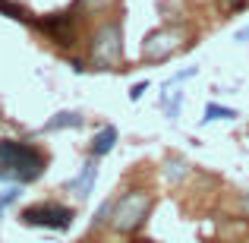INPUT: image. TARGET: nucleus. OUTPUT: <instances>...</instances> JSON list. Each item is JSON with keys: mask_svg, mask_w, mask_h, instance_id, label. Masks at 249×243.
<instances>
[{"mask_svg": "<svg viewBox=\"0 0 249 243\" xmlns=\"http://www.w3.org/2000/svg\"><path fill=\"white\" fill-rule=\"evenodd\" d=\"M189 174V168H186V161H180V158H174V161H167V168H164V177L170 183H180L183 177Z\"/></svg>", "mask_w": 249, "mask_h": 243, "instance_id": "nucleus-11", "label": "nucleus"}, {"mask_svg": "<svg viewBox=\"0 0 249 243\" xmlns=\"http://www.w3.org/2000/svg\"><path fill=\"white\" fill-rule=\"evenodd\" d=\"M133 243H152V240H133Z\"/></svg>", "mask_w": 249, "mask_h": 243, "instance_id": "nucleus-19", "label": "nucleus"}, {"mask_svg": "<svg viewBox=\"0 0 249 243\" xmlns=\"http://www.w3.org/2000/svg\"><path fill=\"white\" fill-rule=\"evenodd\" d=\"M95 177H98L95 161H85V164H82V170H79V177H76V180H70V183H67V189H73L79 199H85V196L91 193V187H95Z\"/></svg>", "mask_w": 249, "mask_h": 243, "instance_id": "nucleus-7", "label": "nucleus"}, {"mask_svg": "<svg viewBox=\"0 0 249 243\" xmlns=\"http://www.w3.org/2000/svg\"><path fill=\"white\" fill-rule=\"evenodd\" d=\"M123 57V29L120 22H104L91 38V63L98 67H114Z\"/></svg>", "mask_w": 249, "mask_h": 243, "instance_id": "nucleus-4", "label": "nucleus"}, {"mask_svg": "<svg viewBox=\"0 0 249 243\" xmlns=\"http://www.w3.org/2000/svg\"><path fill=\"white\" fill-rule=\"evenodd\" d=\"M180 104H183V95H180V92H174V98H170V104H167V117H170V120L180 117Z\"/></svg>", "mask_w": 249, "mask_h": 243, "instance_id": "nucleus-15", "label": "nucleus"}, {"mask_svg": "<svg viewBox=\"0 0 249 243\" xmlns=\"http://www.w3.org/2000/svg\"><path fill=\"white\" fill-rule=\"evenodd\" d=\"M180 41H183V35L177 29H155L142 41V57L145 60H164L174 51H180Z\"/></svg>", "mask_w": 249, "mask_h": 243, "instance_id": "nucleus-5", "label": "nucleus"}, {"mask_svg": "<svg viewBox=\"0 0 249 243\" xmlns=\"http://www.w3.org/2000/svg\"><path fill=\"white\" fill-rule=\"evenodd\" d=\"M48 158L35 146L19 139H0V180L13 183H32L44 174Z\"/></svg>", "mask_w": 249, "mask_h": 243, "instance_id": "nucleus-1", "label": "nucleus"}, {"mask_svg": "<svg viewBox=\"0 0 249 243\" xmlns=\"http://www.w3.org/2000/svg\"><path fill=\"white\" fill-rule=\"evenodd\" d=\"M110 215H114V199H110V202H104V206L98 208V215H95V221H91V224H95V227L107 224V221H110Z\"/></svg>", "mask_w": 249, "mask_h": 243, "instance_id": "nucleus-14", "label": "nucleus"}, {"mask_svg": "<svg viewBox=\"0 0 249 243\" xmlns=\"http://www.w3.org/2000/svg\"><path fill=\"white\" fill-rule=\"evenodd\" d=\"M233 117H237V111L233 108H221V104H208L205 108V117H202V120L205 123H212V120H233Z\"/></svg>", "mask_w": 249, "mask_h": 243, "instance_id": "nucleus-10", "label": "nucleus"}, {"mask_svg": "<svg viewBox=\"0 0 249 243\" xmlns=\"http://www.w3.org/2000/svg\"><path fill=\"white\" fill-rule=\"evenodd\" d=\"M22 196V189H19V183H13V187H6L3 193H0V208H6V206H13V202Z\"/></svg>", "mask_w": 249, "mask_h": 243, "instance_id": "nucleus-13", "label": "nucleus"}, {"mask_svg": "<svg viewBox=\"0 0 249 243\" xmlns=\"http://www.w3.org/2000/svg\"><path fill=\"white\" fill-rule=\"evenodd\" d=\"M76 127H82V117L76 114V111H60V114H54L44 123L48 133H54V130H76Z\"/></svg>", "mask_w": 249, "mask_h": 243, "instance_id": "nucleus-9", "label": "nucleus"}, {"mask_svg": "<svg viewBox=\"0 0 249 243\" xmlns=\"http://www.w3.org/2000/svg\"><path fill=\"white\" fill-rule=\"evenodd\" d=\"M38 29H41L48 38H54L57 44H73V38H76L73 13H54V16H44V19H38Z\"/></svg>", "mask_w": 249, "mask_h": 243, "instance_id": "nucleus-6", "label": "nucleus"}, {"mask_svg": "<svg viewBox=\"0 0 249 243\" xmlns=\"http://www.w3.org/2000/svg\"><path fill=\"white\" fill-rule=\"evenodd\" d=\"M107 3H114V0H79V6H85V10H104Z\"/></svg>", "mask_w": 249, "mask_h": 243, "instance_id": "nucleus-16", "label": "nucleus"}, {"mask_svg": "<svg viewBox=\"0 0 249 243\" xmlns=\"http://www.w3.org/2000/svg\"><path fill=\"white\" fill-rule=\"evenodd\" d=\"M117 146V127H101L91 139V158H104Z\"/></svg>", "mask_w": 249, "mask_h": 243, "instance_id": "nucleus-8", "label": "nucleus"}, {"mask_svg": "<svg viewBox=\"0 0 249 243\" xmlns=\"http://www.w3.org/2000/svg\"><path fill=\"white\" fill-rule=\"evenodd\" d=\"M233 41H240V44H243V41H249V25H246V29H240L237 35H233Z\"/></svg>", "mask_w": 249, "mask_h": 243, "instance_id": "nucleus-18", "label": "nucleus"}, {"mask_svg": "<svg viewBox=\"0 0 249 243\" xmlns=\"http://www.w3.org/2000/svg\"><path fill=\"white\" fill-rule=\"evenodd\" d=\"M0 212H3V208H0Z\"/></svg>", "mask_w": 249, "mask_h": 243, "instance_id": "nucleus-20", "label": "nucleus"}, {"mask_svg": "<svg viewBox=\"0 0 249 243\" xmlns=\"http://www.w3.org/2000/svg\"><path fill=\"white\" fill-rule=\"evenodd\" d=\"M76 212L60 202H38V206H29L22 212V224L29 227H48V231H67L73 227Z\"/></svg>", "mask_w": 249, "mask_h": 243, "instance_id": "nucleus-3", "label": "nucleus"}, {"mask_svg": "<svg viewBox=\"0 0 249 243\" xmlns=\"http://www.w3.org/2000/svg\"><path fill=\"white\" fill-rule=\"evenodd\" d=\"M148 208H152V196L142 193V189H133L123 199L114 202V215H110V227L120 234H133L136 227L145 221Z\"/></svg>", "mask_w": 249, "mask_h": 243, "instance_id": "nucleus-2", "label": "nucleus"}, {"mask_svg": "<svg viewBox=\"0 0 249 243\" xmlns=\"http://www.w3.org/2000/svg\"><path fill=\"white\" fill-rule=\"evenodd\" d=\"M0 13L10 16V19H19V22H29V13H25L19 3H10V0H0Z\"/></svg>", "mask_w": 249, "mask_h": 243, "instance_id": "nucleus-12", "label": "nucleus"}, {"mask_svg": "<svg viewBox=\"0 0 249 243\" xmlns=\"http://www.w3.org/2000/svg\"><path fill=\"white\" fill-rule=\"evenodd\" d=\"M145 89H148V82H139V85H133L129 98H133V101H136V98H142V92H145Z\"/></svg>", "mask_w": 249, "mask_h": 243, "instance_id": "nucleus-17", "label": "nucleus"}]
</instances>
